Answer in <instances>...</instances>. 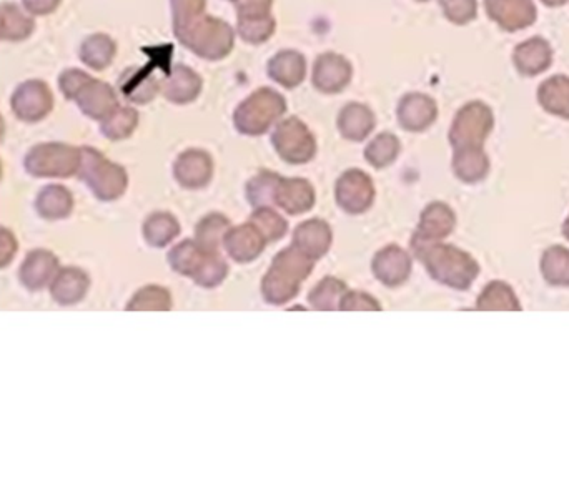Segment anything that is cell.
<instances>
[{
	"mask_svg": "<svg viewBox=\"0 0 569 479\" xmlns=\"http://www.w3.org/2000/svg\"><path fill=\"white\" fill-rule=\"evenodd\" d=\"M172 308V297L167 288L157 287V285H149V287L140 288L135 293L134 298L127 305L130 312H150V310H159V312H167Z\"/></svg>",
	"mask_w": 569,
	"mask_h": 479,
	"instance_id": "obj_44",
	"label": "cell"
},
{
	"mask_svg": "<svg viewBox=\"0 0 569 479\" xmlns=\"http://www.w3.org/2000/svg\"><path fill=\"white\" fill-rule=\"evenodd\" d=\"M210 250L195 242V240H184L177 247L172 248L169 253L170 267L174 272L184 275V277L192 278L193 273L197 272L203 257Z\"/></svg>",
	"mask_w": 569,
	"mask_h": 479,
	"instance_id": "obj_37",
	"label": "cell"
},
{
	"mask_svg": "<svg viewBox=\"0 0 569 479\" xmlns=\"http://www.w3.org/2000/svg\"><path fill=\"white\" fill-rule=\"evenodd\" d=\"M180 235V223L169 212H155L144 223V237L150 247L164 248Z\"/></svg>",
	"mask_w": 569,
	"mask_h": 479,
	"instance_id": "obj_35",
	"label": "cell"
},
{
	"mask_svg": "<svg viewBox=\"0 0 569 479\" xmlns=\"http://www.w3.org/2000/svg\"><path fill=\"white\" fill-rule=\"evenodd\" d=\"M400 152V139L390 132H383L368 144L365 149V159L373 168H386L398 159Z\"/></svg>",
	"mask_w": 569,
	"mask_h": 479,
	"instance_id": "obj_39",
	"label": "cell"
},
{
	"mask_svg": "<svg viewBox=\"0 0 569 479\" xmlns=\"http://www.w3.org/2000/svg\"><path fill=\"white\" fill-rule=\"evenodd\" d=\"M57 270H59V260L54 253L42 250V248L32 250L20 267V282L25 288L35 292L49 285L54 280Z\"/></svg>",
	"mask_w": 569,
	"mask_h": 479,
	"instance_id": "obj_25",
	"label": "cell"
},
{
	"mask_svg": "<svg viewBox=\"0 0 569 479\" xmlns=\"http://www.w3.org/2000/svg\"><path fill=\"white\" fill-rule=\"evenodd\" d=\"M451 168L460 182L475 185L488 177L491 170L490 157L483 147H463L455 149Z\"/></svg>",
	"mask_w": 569,
	"mask_h": 479,
	"instance_id": "obj_26",
	"label": "cell"
},
{
	"mask_svg": "<svg viewBox=\"0 0 569 479\" xmlns=\"http://www.w3.org/2000/svg\"><path fill=\"white\" fill-rule=\"evenodd\" d=\"M24 167L32 177L69 178L79 172L80 149L59 142L35 145L25 155Z\"/></svg>",
	"mask_w": 569,
	"mask_h": 479,
	"instance_id": "obj_7",
	"label": "cell"
},
{
	"mask_svg": "<svg viewBox=\"0 0 569 479\" xmlns=\"http://www.w3.org/2000/svg\"><path fill=\"white\" fill-rule=\"evenodd\" d=\"M60 2H62V0H22V5H24V9L27 10L30 15L44 17V15L55 12Z\"/></svg>",
	"mask_w": 569,
	"mask_h": 479,
	"instance_id": "obj_52",
	"label": "cell"
},
{
	"mask_svg": "<svg viewBox=\"0 0 569 479\" xmlns=\"http://www.w3.org/2000/svg\"><path fill=\"white\" fill-rule=\"evenodd\" d=\"M546 7H551V9H555V7H563V5L569 4V0H541Z\"/></svg>",
	"mask_w": 569,
	"mask_h": 479,
	"instance_id": "obj_53",
	"label": "cell"
},
{
	"mask_svg": "<svg viewBox=\"0 0 569 479\" xmlns=\"http://www.w3.org/2000/svg\"><path fill=\"white\" fill-rule=\"evenodd\" d=\"M495 129V114L490 105L481 100H471L456 112L453 124L450 127L451 147H485L486 140L490 139Z\"/></svg>",
	"mask_w": 569,
	"mask_h": 479,
	"instance_id": "obj_6",
	"label": "cell"
},
{
	"mask_svg": "<svg viewBox=\"0 0 569 479\" xmlns=\"http://www.w3.org/2000/svg\"><path fill=\"white\" fill-rule=\"evenodd\" d=\"M230 228H232V223L225 215L210 213L198 223L197 230H195V242L200 243L205 250L220 252V245H223V238Z\"/></svg>",
	"mask_w": 569,
	"mask_h": 479,
	"instance_id": "obj_36",
	"label": "cell"
},
{
	"mask_svg": "<svg viewBox=\"0 0 569 479\" xmlns=\"http://www.w3.org/2000/svg\"><path fill=\"white\" fill-rule=\"evenodd\" d=\"M348 288L342 280L335 277L323 278L317 287L313 288L308 295V302L315 310L330 312V310H340L342 300L347 295Z\"/></svg>",
	"mask_w": 569,
	"mask_h": 479,
	"instance_id": "obj_38",
	"label": "cell"
},
{
	"mask_svg": "<svg viewBox=\"0 0 569 479\" xmlns=\"http://www.w3.org/2000/svg\"><path fill=\"white\" fill-rule=\"evenodd\" d=\"M35 29V20L27 10L19 5L4 2L0 4V40L2 42H22L29 39Z\"/></svg>",
	"mask_w": 569,
	"mask_h": 479,
	"instance_id": "obj_31",
	"label": "cell"
},
{
	"mask_svg": "<svg viewBox=\"0 0 569 479\" xmlns=\"http://www.w3.org/2000/svg\"><path fill=\"white\" fill-rule=\"evenodd\" d=\"M213 159L205 150H185L174 163V177L180 187L198 190L207 187L213 177Z\"/></svg>",
	"mask_w": 569,
	"mask_h": 479,
	"instance_id": "obj_15",
	"label": "cell"
},
{
	"mask_svg": "<svg viewBox=\"0 0 569 479\" xmlns=\"http://www.w3.org/2000/svg\"><path fill=\"white\" fill-rule=\"evenodd\" d=\"M15 253H17V240L14 233L0 227V268L7 267L14 260Z\"/></svg>",
	"mask_w": 569,
	"mask_h": 479,
	"instance_id": "obj_51",
	"label": "cell"
},
{
	"mask_svg": "<svg viewBox=\"0 0 569 479\" xmlns=\"http://www.w3.org/2000/svg\"><path fill=\"white\" fill-rule=\"evenodd\" d=\"M250 223L262 233L267 243L282 240L288 232L287 220L280 213L275 212L272 207L255 208V212L250 217Z\"/></svg>",
	"mask_w": 569,
	"mask_h": 479,
	"instance_id": "obj_42",
	"label": "cell"
},
{
	"mask_svg": "<svg viewBox=\"0 0 569 479\" xmlns=\"http://www.w3.org/2000/svg\"><path fill=\"white\" fill-rule=\"evenodd\" d=\"M268 77L285 89H295L307 77V59L297 50H280L268 60Z\"/></svg>",
	"mask_w": 569,
	"mask_h": 479,
	"instance_id": "obj_24",
	"label": "cell"
},
{
	"mask_svg": "<svg viewBox=\"0 0 569 479\" xmlns=\"http://www.w3.org/2000/svg\"><path fill=\"white\" fill-rule=\"evenodd\" d=\"M553 59L555 52L550 42L538 35L521 42L513 50V65L523 77H538L545 74L553 65Z\"/></svg>",
	"mask_w": 569,
	"mask_h": 479,
	"instance_id": "obj_16",
	"label": "cell"
},
{
	"mask_svg": "<svg viewBox=\"0 0 569 479\" xmlns=\"http://www.w3.org/2000/svg\"><path fill=\"white\" fill-rule=\"evenodd\" d=\"M456 215L450 205L433 202L421 212L415 235L411 238V250L426 247L431 243L443 242L455 232Z\"/></svg>",
	"mask_w": 569,
	"mask_h": 479,
	"instance_id": "obj_11",
	"label": "cell"
},
{
	"mask_svg": "<svg viewBox=\"0 0 569 479\" xmlns=\"http://www.w3.org/2000/svg\"><path fill=\"white\" fill-rule=\"evenodd\" d=\"M396 115L401 129L411 134H421L438 119V104L430 95L411 92L400 100Z\"/></svg>",
	"mask_w": 569,
	"mask_h": 479,
	"instance_id": "obj_14",
	"label": "cell"
},
{
	"mask_svg": "<svg viewBox=\"0 0 569 479\" xmlns=\"http://www.w3.org/2000/svg\"><path fill=\"white\" fill-rule=\"evenodd\" d=\"M313 265L315 260L293 245L278 253L262 280L265 302L280 307L297 297L302 283L312 275Z\"/></svg>",
	"mask_w": 569,
	"mask_h": 479,
	"instance_id": "obj_2",
	"label": "cell"
},
{
	"mask_svg": "<svg viewBox=\"0 0 569 479\" xmlns=\"http://www.w3.org/2000/svg\"><path fill=\"white\" fill-rule=\"evenodd\" d=\"M275 205L288 215H302L315 207V190L305 178H283L275 193Z\"/></svg>",
	"mask_w": 569,
	"mask_h": 479,
	"instance_id": "obj_23",
	"label": "cell"
},
{
	"mask_svg": "<svg viewBox=\"0 0 569 479\" xmlns=\"http://www.w3.org/2000/svg\"><path fill=\"white\" fill-rule=\"evenodd\" d=\"M174 34L185 49L205 60H222L232 54L235 32L232 25L212 15L203 14L182 25H175Z\"/></svg>",
	"mask_w": 569,
	"mask_h": 479,
	"instance_id": "obj_3",
	"label": "cell"
},
{
	"mask_svg": "<svg viewBox=\"0 0 569 479\" xmlns=\"http://www.w3.org/2000/svg\"><path fill=\"white\" fill-rule=\"evenodd\" d=\"M273 0H237V19H250V17H265L272 15Z\"/></svg>",
	"mask_w": 569,
	"mask_h": 479,
	"instance_id": "obj_49",
	"label": "cell"
},
{
	"mask_svg": "<svg viewBox=\"0 0 569 479\" xmlns=\"http://www.w3.org/2000/svg\"><path fill=\"white\" fill-rule=\"evenodd\" d=\"M75 102L87 117L100 120V122L114 114L115 110L120 107L119 97L112 89V85L105 84L94 77L89 80V84L85 85L84 89L80 90Z\"/></svg>",
	"mask_w": 569,
	"mask_h": 479,
	"instance_id": "obj_21",
	"label": "cell"
},
{
	"mask_svg": "<svg viewBox=\"0 0 569 479\" xmlns=\"http://www.w3.org/2000/svg\"><path fill=\"white\" fill-rule=\"evenodd\" d=\"M561 233H563V237L566 238L569 242V213L568 217L565 218V222H563V227H561Z\"/></svg>",
	"mask_w": 569,
	"mask_h": 479,
	"instance_id": "obj_54",
	"label": "cell"
},
{
	"mask_svg": "<svg viewBox=\"0 0 569 479\" xmlns=\"http://www.w3.org/2000/svg\"><path fill=\"white\" fill-rule=\"evenodd\" d=\"M223 247L228 257L238 263H250L257 260L267 247V240L262 237L252 223H243L228 230L223 238Z\"/></svg>",
	"mask_w": 569,
	"mask_h": 479,
	"instance_id": "obj_20",
	"label": "cell"
},
{
	"mask_svg": "<svg viewBox=\"0 0 569 479\" xmlns=\"http://www.w3.org/2000/svg\"><path fill=\"white\" fill-rule=\"evenodd\" d=\"M287 112V100L277 90L262 87L248 95L233 114L235 129L242 135L267 134Z\"/></svg>",
	"mask_w": 569,
	"mask_h": 479,
	"instance_id": "obj_4",
	"label": "cell"
},
{
	"mask_svg": "<svg viewBox=\"0 0 569 479\" xmlns=\"http://www.w3.org/2000/svg\"><path fill=\"white\" fill-rule=\"evenodd\" d=\"M416 2H428V0H416Z\"/></svg>",
	"mask_w": 569,
	"mask_h": 479,
	"instance_id": "obj_55",
	"label": "cell"
},
{
	"mask_svg": "<svg viewBox=\"0 0 569 479\" xmlns=\"http://www.w3.org/2000/svg\"><path fill=\"white\" fill-rule=\"evenodd\" d=\"M10 105L17 119L35 124L54 109V94L44 80H27L15 89Z\"/></svg>",
	"mask_w": 569,
	"mask_h": 479,
	"instance_id": "obj_10",
	"label": "cell"
},
{
	"mask_svg": "<svg viewBox=\"0 0 569 479\" xmlns=\"http://www.w3.org/2000/svg\"><path fill=\"white\" fill-rule=\"evenodd\" d=\"M139 125V112L132 107H119L114 114L102 120L100 130L109 140L129 139Z\"/></svg>",
	"mask_w": 569,
	"mask_h": 479,
	"instance_id": "obj_41",
	"label": "cell"
},
{
	"mask_svg": "<svg viewBox=\"0 0 569 479\" xmlns=\"http://www.w3.org/2000/svg\"><path fill=\"white\" fill-rule=\"evenodd\" d=\"M340 310H345V312H352V310H373V312H378V310H381V307L377 298H373L368 293L347 292V295L343 297Z\"/></svg>",
	"mask_w": 569,
	"mask_h": 479,
	"instance_id": "obj_50",
	"label": "cell"
},
{
	"mask_svg": "<svg viewBox=\"0 0 569 479\" xmlns=\"http://www.w3.org/2000/svg\"><path fill=\"white\" fill-rule=\"evenodd\" d=\"M413 253L435 282L458 292L470 290L480 277V263L470 253L450 243H431Z\"/></svg>",
	"mask_w": 569,
	"mask_h": 479,
	"instance_id": "obj_1",
	"label": "cell"
},
{
	"mask_svg": "<svg viewBox=\"0 0 569 479\" xmlns=\"http://www.w3.org/2000/svg\"><path fill=\"white\" fill-rule=\"evenodd\" d=\"M375 195L377 190L372 177L360 168H352L342 173L335 185L338 207L350 215H362L370 210L375 202Z\"/></svg>",
	"mask_w": 569,
	"mask_h": 479,
	"instance_id": "obj_9",
	"label": "cell"
},
{
	"mask_svg": "<svg viewBox=\"0 0 569 479\" xmlns=\"http://www.w3.org/2000/svg\"><path fill=\"white\" fill-rule=\"evenodd\" d=\"M540 273L550 287L569 288V248L551 245L541 253Z\"/></svg>",
	"mask_w": 569,
	"mask_h": 479,
	"instance_id": "obj_32",
	"label": "cell"
},
{
	"mask_svg": "<svg viewBox=\"0 0 569 479\" xmlns=\"http://www.w3.org/2000/svg\"><path fill=\"white\" fill-rule=\"evenodd\" d=\"M488 19L505 32H518L535 24L538 9L533 0H485Z\"/></svg>",
	"mask_w": 569,
	"mask_h": 479,
	"instance_id": "obj_13",
	"label": "cell"
},
{
	"mask_svg": "<svg viewBox=\"0 0 569 479\" xmlns=\"http://www.w3.org/2000/svg\"><path fill=\"white\" fill-rule=\"evenodd\" d=\"M272 144L277 154L292 165H303L317 154V140L312 130L297 117L278 122L273 130Z\"/></svg>",
	"mask_w": 569,
	"mask_h": 479,
	"instance_id": "obj_8",
	"label": "cell"
},
{
	"mask_svg": "<svg viewBox=\"0 0 569 479\" xmlns=\"http://www.w3.org/2000/svg\"><path fill=\"white\" fill-rule=\"evenodd\" d=\"M440 7L446 19L455 25L470 24L478 15L476 0H440Z\"/></svg>",
	"mask_w": 569,
	"mask_h": 479,
	"instance_id": "obj_46",
	"label": "cell"
},
{
	"mask_svg": "<svg viewBox=\"0 0 569 479\" xmlns=\"http://www.w3.org/2000/svg\"><path fill=\"white\" fill-rule=\"evenodd\" d=\"M353 67L350 60L335 52L318 55L313 65V87L322 94L333 95L347 89L352 82Z\"/></svg>",
	"mask_w": 569,
	"mask_h": 479,
	"instance_id": "obj_12",
	"label": "cell"
},
{
	"mask_svg": "<svg viewBox=\"0 0 569 479\" xmlns=\"http://www.w3.org/2000/svg\"><path fill=\"white\" fill-rule=\"evenodd\" d=\"M90 278L84 270L67 267L60 270L50 285V295L62 307H70L84 300L89 292Z\"/></svg>",
	"mask_w": 569,
	"mask_h": 479,
	"instance_id": "obj_27",
	"label": "cell"
},
{
	"mask_svg": "<svg viewBox=\"0 0 569 479\" xmlns=\"http://www.w3.org/2000/svg\"><path fill=\"white\" fill-rule=\"evenodd\" d=\"M277 30V22L273 15L265 17H250V19H237V32L240 39L247 44H265Z\"/></svg>",
	"mask_w": 569,
	"mask_h": 479,
	"instance_id": "obj_45",
	"label": "cell"
},
{
	"mask_svg": "<svg viewBox=\"0 0 569 479\" xmlns=\"http://www.w3.org/2000/svg\"><path fill=\"white\" fill-rule=\"evenodd\" d=\"M375 125L377 117L373 114V110L368 105L358 102L345 105L338 114V132L342 134L343 139L352 142H363L375 130Z\"/></svg>",
	"mask_w": 569,
	"mask_h": 479,
	"instance_id": "obj_28",
	"label": "cell"
},
{
	"mask_svg": "<svg viewBox=\"0 0 569 479\" xmlns=\"http://www.w3.org/2000/svg\"><path fill=\"white\" fill-rule=\"evenodd\" d=\"M119 89L132 104L145 105L162 92V80L152 65L130 67L120 75Z\"/></svg>",
	"mask_w": 569,
	"mask_h": 479,
	"instance_id": "obj_17",
	"label": "cell"
},
{
	"mask_svg": "<svg viewBox=\"0 0 569 479\" xmlns=\"http://www.w3.org/2000/svg\"><path fill=\"white\" fill-rule=\"evenodd\" d=\"M170 5L174 27L207 14V0H170Z\"/></svg>",
	"mask_w": 569,
	"mask_h": 479,
	"instance_id": "obj_47",
	"label": "cell"
},
{
	"mask_svg": "<svg viewBox=\"0 0 569 479\" xmlns=\"http://www.w3.org/2000/svg\"><path fill=\"white\" fill-rule=\"evenodd\" d=\"M230 2H233V4H235V2H237V0H230Z\"/></svg>",
	"mask_w": 569,
	"mask_h": 479,
	"instance_id": "obj_56",
	"label": "cell"
},
{
	"mask_svg": "<svg viewBox=\"0 0 569 479\" xmlns=\"http://www.w3.org/2000/svg\"><path fill=\"white\" fill-rule=\"evenodd\" d=\"M92 79L87 72L79 69H67L60 74L59 87L60 92L64 94L65 99L75 100L80 90L84 89L85 85L89 84Z\"/></svg>",
	"mask_w": 569,
	"mask_h": 479,
	"instance_id": "obj_48",
	"label": "cell"
},
{
	"mask_svg": "<svg viewBox=\"0 0 569 479\" xmlns=\"http://www.w3.org/2000/svg\"><path fill=\"white\" fill-rule=\"evenodd\" d=\"M332 228L320 218H313L298 225L293 232V247L305 253L312 260H320L332 247Z\"/></svg>",
	"mask_w": 569,
	"mask_h": 479,
	"instance_id": "obj_22",
	"label": "cell"
},
{
	"mask_svg": "<svg viewBox=\"0 0 569 479\" xmlns=\"http://www.w3.org/2000/svg\"><path fill=\"white\" fill-rule=\"evenodd\" d=\"M115 54H117V44L107 34L89 35L79 49L82 64L87 65L92 70L107 69L114 62Z\"/></svg>",
	"mask_w": 569,
	"mask_h": 479,
	"instance_id": "obj_33",
	"label": "cell"
},
{
	"mask_svg": "<svg viewBox=\"0 0 569 479\" xmlns=\"http://www.w3.org/2000/svg\"><path fill=\"white\" fill-rule=\"evenodd\" d=\"M411 262L410 253L398 247L388 245L375 255L372 263L373 275L380 280L385 287H400L410 278Z\"/></svg>",
	"mask_w": 569,
	"mask_h": 479,
	"instance_id": "obj_19",
	"label": "cell"
},
{
	"mask_svg": "<svg viewBox=\"0 0 569 479\" xmlns=\"http://www.w3.org/2000/svg\"><path fill=\"white\" fill-rule=\"evenodd\" d=\"M282 177L278 173L270 170H262L247 183L248 202L253 207H272L275 203V193H277L278 183Z\"/></svg>",
	"mask_w": 569,
	"mask_h": 479,
	"instance_id": "obj_40",
	"label": "cell"
},
{
	"mask_svg": "<svg viewBox=\"0 0 569 479\" xmlns=\"http://www.w3.org/2000/svg\"><path fill=\"white\" fill-rule=\"evenodd\" d=\"M227 275L228 265L220 252H207L197 272L193 273L192 280L197 283L198 287L215 288L222 285Z\"/></svg>",
	"mask_w": 569,
	"mask_h": 479,
	"instance_id": "obj_43",
	"label": "cell"
},
{
	"mask_svg": "<svg viewBox=\"0 0 569 479\" xmlns=\"http://www.w3.org/2000/svg\"><path fill=\"white\" fill-rule=\"evenodd\" d=\"M80 180L89 185L95 197L104 202H114L124 195L129 185V175L122 165L110 162L99 150L92 147L80 149Z\"/></svg>",
	"mask_w": 569,
	"mask_h": 479,
	"instance_id": "obj_5",
	"label": "cell"
},
{
	"mask_svg": "<svg viewBox=\"0 0 569 479\" xmlns=\"http://www.w3.org/2000/svg\"><path fill=\"white\" fill-rule=\"evenodd\" d=\"M476 310L480 312H521L520 298L515 288L503 280H493L486 283L481 290L480 297L476 298Z\"/></svg>",
	"mask_w": 569,
	"mask_h": 479,
	"instance_id": "obj_30",
	"label": "cell"
},
{
	"mask_svg": "<svg viewBox=\"0 0 569 479\" xmlns=\"http://www.w3.org/2000/svg\"><path fill=\"white\" fill-rule=\"evenodd\" d=\"M35 208L40 217L47 218V220H62V218L69 217L72 212L74 197L62 185H47L37 195Z\"/></svg>",
	"mask_w": 569,
	"mask_h": 479,
	"instance_id": "obj_34",
	"label": "cell"
},
{
	"mask_svg": "<svg viewBox=\"0 0 569 479\" xmlns=\"http://www.w3.org/2000/svg\"><path fill=\"white\" fill-rule=\"evenodd\" d=\"M536 99L546 114L569 120V77L568 75H553L541 82L536 92Z\"/></svg>",
	"mask_w": 569,
	"mask_h": 479,
	"instance_id": "obj_29",
	"label": "cell"
},
{
	"mask_svg": "<svg viewBox=\"0 0 569 479\" xmlns=\"http://www.w3.org/2000/svg\"><path fill=\"white\" fill-rule=\"evenodd\" d=\"M202 89V77L185 64L172 65L162 80V95L172 104H192Z\"/></svg>",
	"mask_w": 569,
	"mask_h": 479,
	"instance_id": "obj_18",
	"label": "cell"
}]
</instances>
